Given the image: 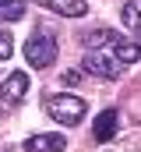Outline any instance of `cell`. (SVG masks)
<instances>
[{
	"label": "cell",
	"instance_id": "1",
	"mask_svg": "<svg viewBox=\"0 0 141 152\" xmlns=\"http://www.w3.org/2000/svg\"><path fill=\"white\" fill-rule=\"evenodd\" d=\"M46 113L53 117L57 124H64V127H74V124L85 120L88 106H85V99L74 96V92H57V96L46 99Z\"/></svg>",
	"mask_w": 141,
	"mask_h": 152
},
{
	"label": "cell",
	"instance_id": "2",
	"mask_svg": "<svg viewBox=\"0 0 141 152\" xmlns=\"http://www.w3.org/2000/svg\"><path fill=\"white\" fill-rule=\"evenodd\" d=\"M25 60L32 67H53L57 64V39L42 28H35L32 36L25 39Z\"/></svg>",
	"mask_w": 141,
	"mask_h": 152
},
{
	"label": "cell",
	"instance_id": "3",
	"mask_svg": "<svg viewBox=\"0 0 141 152\" xmlns=\"http://www.w3.org/2000/svg\"><path fill=\"white\" fill-rule=\"evenodd\" d=\"M81 67H85V71H88L92 78H99V81H116L124 64H120L116 57H106L102 50H88V53H85V64H81Z\"/></svg>",
	"mask_w": 141,
	"mask_h": 152
},
{
	"label": "cell",
	"instance_id": "4",
	"mask_svg": "<svg viewBox=\"0 0 141 152\" xmlns=\"http://www.w3.org/2000/svg\"><path fill=\"white\" fill-rule=\"evenodd\" d=\"M28 92V75L25 71H14V75H7L4 81H0V106H18L21 103V96Z\"/></svg>",
	"mask_w": 141,
	"mask_h": 152
},
{
	"label": "cell",
	"instance_id": "5",
	"mask_svg": "<svg viewBox=\"0 0 141 152\" xmlns=\"http://www.w3.org/2000/svg\"><path fill=\"white\" fill-rule=\"evenodd\" d=\"M42 11L49 14H60V18H85L88 14V4L85 0H35Z\"/></svg>",
	"mask_w": 141,
	"mask_h": 152
},
{
	"label": "cell",
	"instance_id": "6",
	"mask_svg": "<svg viewBox=\"0 0 141 152\" xmlns=\"http://www.w3.org/2000/svg\"><path fill=\"white\" fill-rule=\"evenodd\" d=\"M106 46H109V53H113L120 64H138L141 60V46L131 42V39H124V36H116V32H113V39H109Z\"/></svg>",
	"mask_w": 141,
	"mask_h": 152
},
{
	"label": "cell",
	"instance_id": "7",
	"mask_svg": "<svg viewBox=\"0 0 141 152\" xmlns=\"http://www.w3.org/2000/svg\"><path fill=\"white\" fill-rule=\"evenodd\" d=\"M67 138L64 134H32L25 138V152H64Z\"/></svg>",
	"mask_w": 141,
	"mask_h": 152
},
{
	"label": "cell",
	"instance_id": "8",
	"mask_svg": "<svg viewBox=\"0 0 141 152\" xmlns=\"http://www.w3.org/2000/svg\"><path fill=\"white\" fill-rule=\"evenodd\" d=\"M116 127H120V113H116V110H102V113L95 117L92 134H95V142H109V138L116 134Z\"/></svg>",
	"mask_w": 141,
	"mask_h": 152
},
{
	"label": "cell",
	"instance_id": "9",
	"mask_svg": "<svg viewBox=\"0 0 141 152\" xmlns=\"http://www.w3.org/2000/svg\"><path fill=\"white\" fill-rule=\"evenodd\" d=\"M120 18H124L127 32L141 36V0H127V4H124V11H120Z\"/></svg>",
	"mask_w": 141,
	"mask_h": 152
},
{
	"label": "cell",
	"instance_id": "10",
	"mask_svg": "<svg viewBox=\"0 0 141 152\" xmlns=\"http://www.w3.org/2000/svg\"><path fill=\"white\" fill-rule=\"evenodd\" d=\"M21 14H25V4L21 0H4L0 4V21L7 25V21H21Z\"/></svg>",
	"mask_w": 141,
	"mask_h": 152
},
{
	"label": "cell",
	"instance_id": "11",
	"mask_svg": "<svg viewBox=\"0 0 141 152\" xmlns=\"http://www.w3.org/2000/svg\"><path fill=\"white\" fill-rule=\"evenodd\" d=\"M109 39H113L109 28H95V32H85V46H88V50H102Z\"/></svg>",
	"mask_w": 141,
	"mask_h": 152
},
{
	"label": "cell",
	"instance_id": "12",
	"mask_svg": "<svg viewBox=\"0 0 141 152\" xmlns=\"http://www.w3.org/2000/svg\"><path fill=\"white\" fill-rule=\"evenodd\" d=\"M11 53H14V39H11L4 28H0V60H7Z\"/></svg>",
	"mask_w": 141,
	"mask_h": 152
},
{
	"label": "cell",
	"instance_id": "13",
	"mask_svg": "<svg viewBox=\"0 0 141 152\" xmlns=\"http://www.w3.org/2000/svg\"><path fill=\"white\" fill-rule=\"evenodd\" d=\"M60 81H64V85H70V88H74V85L81 81V71H64V75H60Z\"/></svg>",
	"mask_w": 141,
	"mask_h": 152
}]
</instances>
